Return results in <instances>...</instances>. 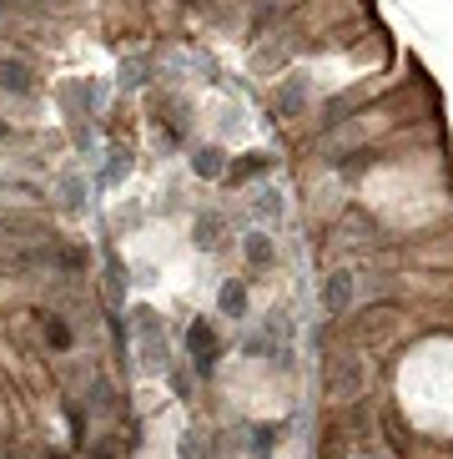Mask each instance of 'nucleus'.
Listing matches in <instances>:
<instances>
[{
	"label": "nucleus",
	"mask_w": 453,
	"mask_h": 459,
	"mask_svg": "<svg viewBox=\"0 0 453 459\" xmlns=\"http://www.w3.org/2000/svg\"><path fill=\"white\" fill-rule=\"evenodd\" d=\"M0 86L5 91H15V96H30V66L26 61H15V56H0Z\"/></svg>",
	"instance_id": "nucleus-5"
},
{
	"label": "nucleus",
	"mask_w": 453,
	"mask_h": 459,
	"mask_svg": "<svg viewBox=\"0 0 453 459\" xmlns=\"http://www.w3.org/2000/svg\"><path fill=\"white\" fill-rule=\"evenodd\" d=\"M126 172H132V152L121 147V152H111V162H107V177H101V182H107V187H111V182H121V177H126Z\"/></svg>",
	"instance_id": "nucleus-12"
},
{
	"label": "nucleus",
	"mask_w": 453,
	"mask_h": 459,
	"mask_svg": "<svg viewBox=\"0 0 453 459\" xmlns=\"http://www.w3.org/2000/svg\"><path fill=\"white\" fill-rule=\"evenodd\" d=\"M182 459H207V445H201V434H197V429L182 434Z\"/></svg>",
	"instance_id": "nucleus-15"
},
{
	"label": "nucleus",
	"mask_w": 453,
	"mask_h": 459,
	"mask_svg": "<svg viewBox=\"0 0 453 459\" xmlns=\"http://www.w3.org/2000/svg\"><path fill=\"white\" fill-rule=\"evenodd\" d=\"M192 238H197V247L217 253V247H222V217H217V212H201V217H197V232H192Z\"/></svg>",
	"instance_id": "nucleus-9"
},
{
	"label": "nucleus",
	"mask_w": 453,
	"mask_h": 459,
	"mask_svg": "<svg viewBox=\"0 0 453 459\" xmlns=\"http://www.w3.org/2000/svg\"><path fill=\"white\" fill-rule=\"evenodd\" d=\"M353 293H358V288H353V273L347 268H338V273H328V283H322V313H347L353 308Z\"/></svg>",
	"instance_id": "nucleus-3"
},
{
	"label": "nucleus",
	"mask_w": 453,
	"mask_h": 459,
	"mask_svg": "<svg viewBox=\"0 0 453 459\" xmlns=\"http://www.w3.org/2000/svg\"><path fill=\"white\" fill-rule=\"evenodd\" d=\"M252 212H257V217H278V212H282V197H278V192H267V187H262V192L252 197Z\"/></svg>",
	"instance_id": "nucleus-13"
},
{
	"label": "nucleus",
	"mask_w": 453,
	"mask_h": 459,
	"mask_svg": "<svg viewBox=\"0 0 453 459\" xmlns=\"http://www.w3.org/2000/svg\"><path fill=\"white\" fill-rule=\"evenodd\" d=\"M278 424H257V434H252V449H257V455H267V449H272V439H278Z\"/></svg>",
	"instance_id": "nucleus-16"
},
{
	"label": "nucleus",
	"mask_w": 453,
	"mask_h": 459,
	"mask_svg": "<svg viewBox=\"0 0 453 459\" xmlns=\"http://www.w3.org/2000/svg\"><path fill=\"white\" fill-rule=\"evenodd\" d=\"M242 253H247V263H252V268H272L278 247H272V238H267V232H242Z\"/></svg>",
	"instance_id": "nucleus-6"
},
{
	"label": "nucleus",
	"mask_w": 453,
	"mask_h": 459,
	"mask_svg": "<svg viewBox=\"0 0 453 459\" xmlns=\"http://www.w3.org/2000/svg\"><path fill=\"white\" fill-rule=\"evenodd\" d=\"M61 207H66V212H86V207H91V192H86V182H81L76 172L61 177Z\"/></svg>",
	"instance_id": "nucleus-8"
},
{
	"label": "nucleus",
	"mask_w": 453,
	"mask_h": 459,
	"mask_svg": "<svg viewBox=\"0 0 453 459\" xmlns=\"http://www.w3.org/2000/svg\"><path fill=\"white\" fill-rule=\"evenodd\" d=\"M141 82H147V61H141V56H132V61L121 66V86H141Z\"/></svg>",
	"instance_id": "nucleus-14"
},
{
	"label": "nucleus",
	"mask_w": 453,
	"mask_h": 459,
	"mask_svg": "<svg viewBox=\"0 0 453 459\" xmlns=\"http://www.w3.org/2000/svg\"><path fill=\"white\" fill-rule=\"evenodd\" d=\"M107 293H111V303L126 298V263H121V257H111V263H107Z\"/></svg>",
	"instance_id": "nucleus-11"
},
{
	"label": "nucleus",
	"mask_w": 453,
	"mask_h": 459,
	"mask_svg": "<svg viewBox=\"0 0 453 459\" xmlns=\"http://www.w3.org/2000/svg\"><path fill=\"white\" fill-rule=\"evenodd\" d=\"M192 172H197V177H207V182H217V177L226 172L222 147H212V142H201V147H192Z\"/></svg>",
	"instance_id": "nucleus-4"
},
{
	"label": "nucleus",
	"mask_w": 453,
	"mask_h": 459,
	"mask_svg": "<svg viewBox=\"0 0 453 459\" xmlns=\"http://www.w3.org/2000/svg\"><path fill=\"white\" fill-rule=\"evenodd\" d=\"M187 353H192V368L197 374H212L217 368V333H212V324H192L187 328Z\"/></svg>",
	"instance_id": "nucleus-2"
},
{
	"label": "nucleus",
	"mask_w": 453,
	"mask_h": 459,
	"mask_svg": "<svg viewBox=\"0 0 453 459\" xmlns=\"http://www.w3.org/2000/svg\"><path fill=\"white\" fill-rule=\"evenodd\" d=\"M217 308H222L226 318H242V313H247V283H242V278H226L222 293H217Z\"/></svg>",
	"instance_id": "nucleus-7"
},
{
	"label": "nucleus",
	"mask_w": 453,
	"mask_h": 459,
	"mask_svg": "<svg viewBox=\"0 0 453 459\" xmlns=\"http://www.w3.org/2000/svg\"><path fill=\"white\" fill-rule=\"evenodd\" d=\"M363 378H368V368H363L358 353H333V359H328V389H333L338 399L363 394Z\"/></svg>",
	"instance_id": "nucleus-1"
},
{
	"label": "nucleus",
	"mask_w": 453,
	"mask_h": 459,
	"mask_svg": "<svg viewBox=\"0 0 453 459\" xmlns=\"http://www.w3.org/2000/svg\"><path fill=\"white\" fill-rule=\"evenodd\" d=\"M303 107H307V82H303V76H293V82L282 86V117H297Z\"/></svg>",
	"instance_id": "nucleus-10"
}]
</instances>
